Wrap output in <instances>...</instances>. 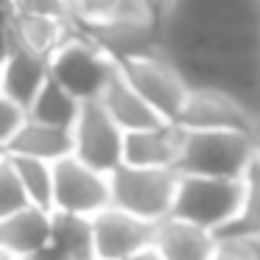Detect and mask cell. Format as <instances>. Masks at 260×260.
<instances>
[{
  "mask_svg": "<svg viewBox=\"0 0 260 260\" xmlns=\"http://www.w3.org/2000/svg\"><path fill=\"white\" fill-rule=\"evenodd\" d=\"M254 162L252 132L210 129L190 132L182 129L176 174L218 176V179H243L249 165Z\"/></svg>",
  "mask_w": 260,
  "mask_h": 260,
  "instance_id": "obj_1",
  "label": "cell"
},
{
  "mask_svg": "<svg viewBox=\"0 0 260 260\" xmlns=\"http://www.w3.org/2000/svg\"><path fill=\"white\" fill-rule=\"evenodd\" d=\"M241 199L243 179L179 174L171 215L218 235L235 221L238 210H241Z\"/></svg>",
  "mask_w": 260,
  "mask_h": 260,
  "instance_id": "obj_2",
  "label": "cell"
},
{
  "mask_svg": "<svg viewBox=\"0 0 260 260\" xmlns=\"http://www.w3.org/2000/svg\"><path fill=\"white\" fill-rule=\"evenodd\" d=\"M174 168H137V165H118L109 174V204L143 221L168 218L176 193Z\"/></svg>",
  "mask_w": 260,
  "mask_h": 260,
  "instance_id": "obj_3",
  "label": "cell"
},
{
  "mask_svg": "<svg viewBox=\"0 0 260 260\" xmlns=\"http://www.w3.org/2000/svg\"><path fill=\"white\" fill-rule=\"evenodd\" d=\"M48 70L59 87H64L76 101L84 104L98 101L109 76L118 70V62H112L84 31L73 28L68 40L56 48V53L48 59Z\"/></svg>",
  "mask_w": 260,
  "mask_h": 260,
  "instance_id": "obj_4",
  "label": "cell"
},
{
  "mask_svg": "<svg viewBox=\"0 0 260 260\" xmlns=\"http://www.w3.org/2000/svg\"><path fill=\"white\" fill-rule=\"evenodd\" d=\"M118 68L126 76V81L140 92L143 101L159 118L168 120V123H176L179 109L185 104L190 87H187L182 70L176 68V62L162 48L151 51V53H143V56H135V59H126Z\"/></svg>",
  "mask_w": 260,
  "mask_h": 260,
  "instance_id": "obj_5",
  "label": "cell"
},
{
  "mask_svg": "<svg viewBox=\"0 0 260 260\" xmlns=\"http://www.w3.org/2000/svg\"><path fill=\"white\" fill-rule=\"evenodd\" d=\"M70 137H73V157L90 168L112 174L118 165H123V129L104 112L98 101L81 104Z\"/></svg>",
  "mask_w": 260,
  "mask_h": 260,
  "instance_id": "obj_6",
  "label": "cell"
},
{
  "mask_svg": "<svg viewBox=\"0 0 260 260\" xmlns=\"http://www.w3.org/2000/svg\"><path fill=\"white\" fill-rule=\"evenodd\" d=\"M109 207V174L84 165L73 154L53 162V207L62 213L95 215Z\"/></svg>",
  "mask_w": 260,
  "mask_h": 260,
  "instance_id": "obj_7",
  "label": "cell"
},
{
  "mask_svg": "<svg viewBox=\"0 0 260 260\" xmlns=\"http://www.w3.org/2000/svg\"><path fill=\"white\" fill-rule=\"evenodd\" d=\"M179 129L210 132V129H235L252 132V109L238 98L207 87H190L185 104L176 118Z\"/></svg>",
  "mask_w": 260,
  "mask_h": 260,
  "instance_id": "obj_8",
  "label": "cell"
},
{
  "mask_svg": "<svg viewBox=\"0 0 260 260\" xmlns=\"http://www.w3.org/2000/svg\"><path fill=\"white\" fill-rule=\"evenodd\" d=\"M92 246H95V260H123L129 254L148 249L154 241L151 221L135 218L118 207H104L101 213L92 215Z\"/></svg>",
  "mask_w": 260,
  "mask_h": 260,
  "instance_id": "obj_9",
  "label": "cell"
},
{
  "mask_svg": "<svg viewBox=\"0 0 260 260\" xmlns=\"http://www.w3.org/2000/svg\"><path fill=\"white\" fill-rule=\"evenodd\" d=\"M182 129L176 123H157L123 135V165L137 168H176Z\"/></svg>",
  "mask_w": 260,
  "mask_h": 260,
  "instance_id": "obj_10",
  "label": "cell"
},
{
  "mask_svg": "<svg viewBox=\"0 0 260 260\" xmlns=\"http://www.w3.org/2000/svg\"><path fill=\"white\" fill-rule=\"evenodd\" d=\"M6 28H9V42H12V48L37 53V56H42V59H51L53 53H56V48L70 37L73 23H70V20H59V17H45V14L12 12Z\"/></svg>",
  "mask_w": 260,
  "mask_h": 260,
  "instance_id": "obj_11",
  "label": "cell"
},
{
  "mask_svg": "<svg viewBox=\"0 0 260 260\" xmlns=\"http://www.w3.org/2000/svg\"><path fill=\"white\" fill-rule=\"evenodd\" d=\"M151 246L162 260H210L215 252V235L168 215L154 226Z\"/></svg>",
  "mask_w": 260,
  "mask_h": 260,
  "instance_id": "obj_12",
  "label": "cell"
},
{
  "mask_svg": "<svg viewBox=\"0 0 260 260\" xmlns=\"http://www.w3.org/2000/svg\"><path fill=\"white\" fill-rule=\"evenodd\" d=\"M98 104H101L104 112L123 129V135L126 132H137V129H148V126L162 123V118H159V115L143 101L140 92L126 81V76L120 73V68L109 76L107 87H104L101 95H98ZM165 123H168V120H165Z\"/></svg>",
  "mask_w": 260,
  "mask_h": 260,
  "instance_id": "obj_13",
  "label": "cell"
},
{
  "mask_svg": "<svg viewBox=\"0 0 260 260\" xmlns=\"http://www.w3.org/2000/svg\"><path fill=\"white\" fill-rule=\"evenodd\" d=\"M48 76H51L48 59L28 51H20V48H9L3 68H0V92L6 98H12L14 104H20L23 109H28L34 95L48 81Z\"/></svg>",
  "mask_w": 260,
  "mask_h": 260,
  "instance_id": "obj_14",
  "label": "cell"
},
{
  "mask_svg": "<svg viewBox=\"0 0 260 260\" xmlns=\"http://www.w3.org/2000/svg\"><path fill=\"white\" fill-rule=\"evenodd\" d=\"M45 243H51V213L48 210L28 204L9 218H0V249L3 252L23 260Z\"/></svg>",
  "mask_w": 260,
  "mask_h": 260,
  "instance_id": "obj_15",
  "label": "cell"
},
{
  "mask_svg": "<svg viewBox=\"0 0 260 260\" xmlns=\"http://www.w3.org/2000/svg\"><path fill=\"white\" fill-rule=\"evenodd\" d=\"M6 151L12 157H34L53 165L56 159L73 154V137H70V129H56V126H45L25 118L17 135L9 140Z\"/></svg>",
  "mask_w": 260,
  "mask_h": 260,
  "instance_id": "obj_16",
  "label": "cell"
},
{
  "mask_svg": "<svg viewBox=\"0 0 260 260\" xmlns=\"http://www.w3.org/2000/svg\"><path fill=\"white\" fill-rule=\"evenodd\" d=\"M79 109H81V101H76L64 87H59L48 76L42 90L37 92L34 101L25 109V118L37 120V123H45V126H56V129H73L76 118H79Z\"/></svg>",
  "mask_w": 260,
  "mask_h": 260,
  "instance_id": "obj_17",
  "label": "cell"
},
{
  "mask_svg": "<svg viewBox=\"0 0 260 260\" xmlns=\"http://www.w3.org/2000/svg\"><path fill=\"white\" fill-rule=\"evenodd\" d=\"M51 243L62 249L70 260H95L90 215L51 210Z\"/></svg>",
  "mask_w": 260,
  "mask_h": 260,
  "instance_id": "obj_18",
  "label": "cell"
},
{
  "mask_svg": "<svg viewBox=\"0 0 260 260\" xmlns=\"http://www.w3.org/2000/svg\"><path fill=\"white\" fill-rule=\"evenodd\" d=\"M218 235L232 238H254L260 241V165L252 162L249 171L243 174V199L235 221Z\"/></svg>",
  "mask_w": 260,
  "mask_h": 260,
  "instance_id": "obj_19",
  "label": "cell"
},
{
  "mask_svg": "<svg viewBox=\"0 0 260 260\" xmlns=\"http://www.w3.org/2000/svg\"><path fill=\"white\" fill-rule=\"evenodd\" d=\"M14 171H17L20 182H23V190L28 196V202L40 210H48L51 213L53 207V165L42 162V159L34 157H12Z\"/></svg>",
  "mask_w": 260,
  "mask_h": 260,
  "instance_id": "obj_20",
  "label": "cell"
},
{
  "mask_svg": "<svg viewBox=\"0 0 260 260\" xmlns=\"http://www.w3.org/2000/svg\"><path fill=\"white\" fill-rule=\"evenodd\" d=\"M28 196L23 190V182H20L17 171H14L12 159H3L0 162V218H9L17 210L28 207Z\"/></svg>",
  "mask_w": 260,
  "mask_h": 260,
  "instance_id": "obj_21",
  "label": "cell"
},
{
  "mask_svg": "<svg viewBox=\"0 0 260 260\" xmlns=\"http://www.w3.org/2000/svg\"><path fill=\"white\" fill-rule=\"evenodd\" d=\"M210 260H260V241L215 235V252Z\"/></svg>",
  "mask_w": 260,
  "mask_h": 260,
  "instance_id": "obj_22",
  "label": "cell"
},
{
  "mask_svg": "<svg viewBox=\"0 0 260 260\" xmlns=\"http://www.w3.org/2000/svg\"><path fill=\"white\" fill-rule=\"evenodd\" d=\"M12 12L45 14V17H59V20H70V23H73L70 0H12Z\"/></svg>",
  "mask_w": 260,
  "mask_h": 260,
  "instance_id": "obj_23",
  "label": "cell"
},
{
  "mask_svg": "<svg viewBox=\"0 0 260 260\" xmlns=\"http://www.w3.org/2000/svg\"><path fill=\"white\" fill-rule=\"evenodd\" d=\"M23 120H25V109L0 92V143L3 146H9V140L17 135Z\"/></svg>",
  "mask_w": 260,
  "mask_h": 260,
  "instance_id": "obj_24",
  "label": "cell"
},
{
  "mask_svg": "<svg viewBox=\"0 0 260 260\" xmlns=\"http://www.w3.org/2000/svg\"><path fill=\"white\" fill-rule=\"evenodd\" d=\"M143 3H146V9L157 17V23H162V20L171 14V9H174L176 0H143Z\"/></svg>",
  "mask_w": 260,
  "mask_h": 260,
  "instance_id": "obj_25",
  "label": "cell"
},
{
  "mask_svg": "<svg viewBox=\"0 0 260 260\" xmlns=\"http://www.w3.org/2000/svg\"><path fill=\"white\" fill-rule=\"evenodd\" d=\"M23 260H70V257L62 252V249L53 246V243H45L42 249H37L34 254H28V257H23Z\"/></svg>",
  "mask_w": 260,
  "mask_h": 260,
  "instance_id": "obj_26",
  "label": "cell"
},
{
  "mask_svg": "<svg viewBox=\"0 0 260 260\" xmlns=\"http://www.w3.org/2000/svg\"><path fill=\"white\" fill-rule=\"evenodd\" d=\"M252 143H254V162L260 165V101L252 112Z\"/></svg>",
  "mask_w": 260,
  "mask_h": 260,
  "instance_id": "obj_27",
  "label": "cell"
},
{
  "mask_svg": "<svg viewBox=\"0 0 260 260\" xmlns=\"http://www.w3.org/2000/svg\"><path fill=\"white\" fill-rule=\"evenodd\" d=\"M123 260H162V257L157 254V249H154V246H148V249H140V252L129 254V257H123Z\"/></svg>",
  "mask_w": 260,
  "mask_h": 260,
  "instance_id": "obj_28",
  "label": "cell"
},
{
  "mask_svg": "<svg viewBox=\"0 0 260 260\" xmlns=\"http://www.w3.org/2000/svg\"><path fill=\"white\" fill-rule=\"evenodd\" d=\"M0 260H20V257H14V254H9V252H3V249H0Z\"/></svg>",
  "mask_w": 260,
  "mask_h": 260,
  "instance_id": "obj_29",
  "label": "cell"
},
{
  "mask_svg": "<svg viewBox=\"0 0 260 260\" xmlns=\"http://www.w3.org/2000/svg\"><path fill=\"white\" fill-rule=\"evenodd\" d=\"M9 157V151H6V146H3V143H0V162H3V159Z\"/></svg>",
  "mask_w": 260,
  "mask_h": 260,
  "instance_id": "obj_30",
  "label": "cell"
},
{
  "mask_svg": "<svg viewBox=\"0 0 260 260\" xmlns=\"http://www.w3.org/2000/svg\"><path fill=\"white\" fill-rule=\"evenodd\" d=\"M0 68H3V59H0Z\"/></svg>",
  "mask_w": 260,
  "mask_h": 260,
  "instance_id": "obj_31",
  "label": "cell"
}]
</instances>
